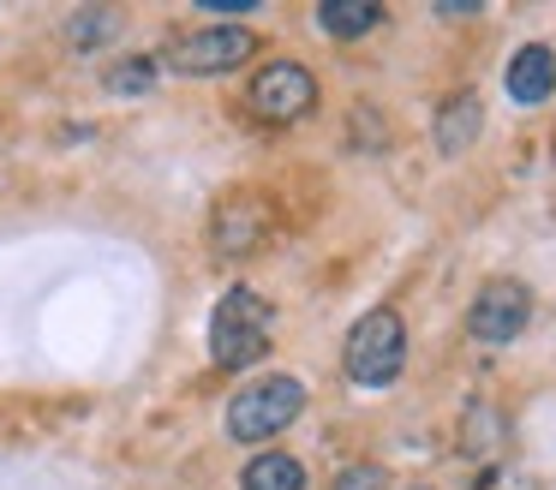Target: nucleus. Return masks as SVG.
<instances>
[{"label": "nucleus", "instance_id": "obj_1", "mask_svg": "<svg viewBox=\"0 0 556 490\" xmlns=\"http://www.w3.org/2000/svg\"><path fill=\"white\" fill-rule=\"evenodd\" d=\"M269 329H276V311L264 293L252 287H228L210 311V359L222 370H245L269 353Z\"/></svg>", "mask_w": 556, "mask_h": 490}, {"label": "nucleus", "instance_id": "obj_2", "mask_svg": "<svg viewBox=\"0 0 556 490\" xmlns=\"http://www.w3.org/2000/svg\"><path fill=\"white\" fill-rule=\"evenodd\" d=\"M401 365H407V323H401V311L395 305L365 311L348 329V347H341L348 382H359V389H389V382L401 377Z\"/></svg>", "mask_w": 556, "mask_h": 490}, {"label": "nucleus", "instance_id": "obj_3", "mask_svg": "<svg viewBox=\"0 0 556 490\" xmlns=\"http://www.w3.org/2000/svg\"><path fill=\"white\" fill-rule=\"evenodd\" d=\"M305 406V382L276 370V377H257L245 382L240 394L228 401V437L233 442H269L276 430H288Z\"/></svg>", "mask_w": 556, "mask_h": 490}, {"label": "nucleus", "instance_id": "obj_4", "mask_svg": "<svg viewBox=\"0 0 556 490\" xmlns=\"http://www.w3.org/2000/svg\"><path fill=\"white\" fill-rule=\"evenodd\" d=\"M252 48H257V36L245 30V24H204V30H192V36H174L162 66L186 72V78H216V72L245 66Z\"/></svg>", "mask_w": 556, "mask_h": 490}, {"label": "nucleus", "instance_id": "obj_5", "mask_svg": "<svg viewBox=\"0 0 556 490\" xmlns=\"http://www.w3.org/2000/svg\"><path fill=\"white\" fill-rule=\"evenodd\" d=\"M245 108L264 126H293V120H305L317 108V78L305 66H293V60H269L252 78V90H245Z\"/></svg>", "mask_w": 556, "mask_h": 490}, {"label": "nucleus", "instance_id": "obj_6", "mask_svg": "<svg viewBox=\"0 0 556 490\" xmlns=\"http://www.w3.org/2000/svg\"><path fill=\"white\" fill-rule=\"evenodd\" d=\"M527 323H532V293L520 281H484L467 311V335L484 347H503L515 335H527Z\"/></svg>", "mask_w": 556, "mask_h": 490}, {"label": "nucleus", "instance_id": "obj_7", "mask_svg": "<svg viewBox=\"0 0 556 490\" xmlns=\"http://www.w3.org/2000/svg\"><path fill=\"white\" fill-rule=\"evenodd\" d=\"M210 234H216V257H252L269 239V210L240 191V198H228L216 210V227H210Z\"/></svg>", "mask_w": 556, "mask_h": 490}, {"label": "nucleus", "instance_id": "obj_8", "mask_svg": "<svg viewBox=\"0 0 556 490\" xmlns=\"http://www.w3.org/2000/svg\"><path fill=\"white\" fill-rule=\"evenodd\" d=\"M503 84H508V96H515V102L539 108L544 96H556V54L544 42H527L515 60H508Z\"/></svg>", "mask_w": 556, "mask_h": 490}, {"label": "nucleus", "instance_id": "obj_9", "mask_svg": "<svg viewBox=\"0 0 556 490\" xmlns=\"http://www.w3.org/2000/svg\"><path fill=\"white\" fill-rule=\"evenodd\" d=\"M479 131H484V108H479V96H472V90L448 96V102L437 108V150H443V155L472 150Z\"/></svg>", "mask_w": 556, "mask_h": 490}, {"label": "nucleus", "instance_id": "obj_10", "mask_svg": "<svg viewBox=\"0 0 556 490\" xmlns=\"http://www.w3.org/2000/svg\"><path fill=\"white\" fill-rule=\"evenodd\" d=\"M240 485L245 490H305V466L293 461V454L269 449V454H257V461L240 473Z\"/></svg>", "mask_w": 556, "mask_h": 490}, {"label": "nucleus", "instance_id": "obj_11", "mask_svg": "<svg viewBox=\"0 0 556 490\" xmlns=\"http://www.w3.org/2000/svg\"><path fill=\"white\" fill-rule=\"evenodd\" d=\"M377 18H383V7H377V0H324V7H317V24H324L329 36H341V42L365 36Z\"/></svg>", "mask_w": 556, "mask_h": 490}, {"label": "nucleus", "instance_id": "obj_12", "mask_svg": "<svg viewBox=\"0 0 556 490\" xmlns=\"http://www.w3.org/2000/svg\"><path fill=\"white\" fill-rule=\"evenodd\" d=\"M150 84H156V60H121V66H109L114 96H150Z\"/></svg>", "mask_w": 556, "mask_h": 490}, {"label": "nucleus", "instance_id": "obj_13", "mask_svg": "<svg viewBox=\"0 0 556 490\" xmlns=\"http://www.w3.org/2000/svg\"><path fill=\"white\" fill-rule=\"evenodd\" d=\"M114 24H121V18H114V12H78V18L73 24H66V42H73V48H97L102 42V36H114Z\"/></svg>", "mask_w": 556, "mask_h": 490}, {"label": "nucleus", "instance_id": "obj_14", "mask_svg": "<svg viewBox=\"0 0 556 490\" xmlns=\"http://www.w3.org/2000/svg\"><path fill=\"white\" fill-rule=\"evenodd\" d=\"M496 413L491 406H472L467 413V437H460V449H472V454H484V449H496Z\"/></svg>", "mask_w": 556, "mask_h": 490}, {"label": "nucleus", "instance_id": "obj_15", "mask_svg": "<svg viewBox=\"0 0 556 490\" xmlns=\"http://www.w3.org/2000/svg\"><path fill=\"white\" fill-rule=\"evenodd\" d=\"M336 490H383V466H348L336 478Z\"/></svg>", "mask_w": 556, "mask_h": 490}, {"label": "nucleus", "instance_id": "obj_16", "mask_svg": "<svg viewBox=\"0 0 556 490\" xmlns=\"http://www.w3.org/2000/svg\"><path fill=\"white\" fill-rule=\"evenodd\" d=\"M198 7H204V12H216V18H222V12H252L257 0H198Z\"/></svg>", "mask_w": 556, "mask_h": 490}]
</instances>
